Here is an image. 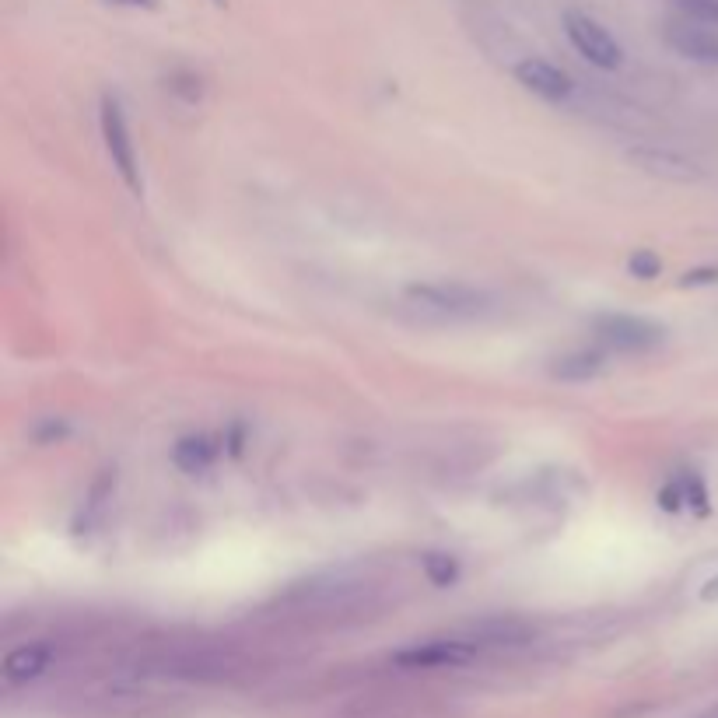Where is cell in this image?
Returning <instances> with one entry per match:
<instances>
[{"label":"cell","mask_w":718,"mask_h":718,"mask_svg":"<svg viewBox=\"0 0 718 718\" xmlns=\"http://www.w3.org/2000/svg\"><path fill=\"white\" fill-rule=\"evenodd\" d=\"M407 302L424 316H435L442 323H470V319H484L494 312V295L484 288H473L463 281H424L410 284Z\"/></svg>","instance_id":"1"},{"label":"cell","mask_w":718,"mask_h":718,"mask_svg":"<svg viewBox=\"0 0 718 718\" xmlns=\"http://www.w3.org/2000/svg\"><path fill=\"white\" fill-rule=\"evenodd\" d=\"M99 127H102V141H106V151L113 158V169L120 172V179L127 183V190L134 197L144 193V179H141V165H137V148L134 137H130L127 116H123V106L106 95L99 106Z\"/></svg>","instance_id":"2"},{"label":"cell","mask_w":718,"mask_h":718,"mask_svg":"<svg viewBox=\"0 0 718 718\" xmlns=\"http://www.w3.org/2000/svg\"><path fill=\"white\" fill-rule=\"evenodd\" d=\"M484 648L470 641L466 634H449V638H428L393 652V666L400 669H459L480 659Z\"/></svg>","instance_id":"3"},{"label":"cell","mask_w":718,"mask_h":718,"mask_svg":"<svg viewBox=\"0 0 718 718\" xmlns=\"http://www.w3.org/2000/svg\"><path fill=\"white\" fill-rule=\"evenodd\" d=\"M564 36L575 46V53L582 60H589L599 71H617L624 67V46L610 36L606 25H599L596 18L582 15V11H564Z\"/></svg>","instance_id":"4"},{"label":"cell","mask_w":718,"mask_h":718,"mask_svg":"<svg viewBox=\"0 0 718 718\" xmlns=\"http://www.w3.org/2000/svg\"><path fill=\"white\" fill-rule=\"evenodd\" d=\"M592 333L603 347L620 354H641V351H655V347L666 340V330L652 319L641 316H624V312H606V316L592 319Z\"/></svg>","instance_id":"5"},{"label":"cell","mask_w":718,"mask_h":718,"mask_svg":"<svg viewBox=\"0 0 718 718\" xmlns=\"http://www.w3.org/2000/svg\"><path fill=\"white\" fill-rule=\"evenodd\" d=\"M515 81H519L526 92H533L536 99L550 102V106H564V102L575 99V78L561 67H554L550 60L540 57H526L515 64Z\"/></svg>","instance_id":"6"},{"label":"cell","mask_w":718,"mask_h":718,"mask_svg":"<svg viewBox=\"0 0 718 718\" xmlns=\"http://www.w3.org/2000/svg\"><path fill=\"white\" fill-rule=\"evenodd\" d=\"M666 43L673 46L683 60H694V64H718V32L708 29L704 22H697V18L666 25Z\"/></svg>","instance_id":"7"},{"label":"cell","mask_w":718,"mask_h":718,"mask_svg":"<svg viewBox=\"0 0 718 718\" xmlns=\"http://www.w3.org/2000/svg\"><path fill=\"white\" fill-rule=\"evenodd\" d=\"M53 666V648L43 641H32V645H18L8 652L4 659V680L8 683H32Z\"/></svg>","instance_id":"8"},{"label":"cell","mask_w":718,"mask_h":718,"mask_svg":"<svg viewBox=\"0 0 718 718\" xmlns=\"http://www.w3.org/2000/svg\"><path fill=\"white\" fill-rule=\"evenodd\" d=\"M221 445L218 438L211 435H183L176 445H172V463H176L179 473H190V477H197V473H207L214 466V459H218Z\"/></svg>","instance_id":"9"},{"label":"cell","mask_w":718,"mask_h":718,"mask_svg":"<svg viewBox=\"0 0 718 718\" xmlns=\"http://www.w3.org/2000/svg\"><path fill=\"white\" fill-rule=\"evenodd\" d=\"M603 372H606V354L589 351V347L557 354V358L550 361V375L561 379V382H592V379H599Z\"/></svg>","instance_id":"10"},{"label":"cell","mask_w":718,"mask_h":718,"mask_svg":"<svg viewBox=\"0 0 718 718\" xmlns=\"http://www.w3.org/2000/svg\"><path fill=\"white\" fill-rule=\"evenodd\" d=\"M463 634L470 641H477L480 648H501V645H519V641H526L529 627L512 617H487L470 624Z\"/></svg>","instance_id":"11"},{"label":"cell","mask_w":718,"mask_h":718,"mask_svg":"<svg viewBox=\"0 0 718 718\" xmlns=\"http://www.w3.org/2000/svg\"><path fill=\"white\" fill-rule=\"evenodd\" d=\"M421 571L435 589H452V585L459 582V575H463L459 561L452 554H445V550H428V554L421 557Z\"/></svg>","instance_id":"12"},{"label":"cell","mask_w":718,"mask_h":718,"mask_svg":"<svg viewBox=\"0 0 718 718\" xmlns=\"http://www.w3.org/2000/svg\"><path fill=\"white\" fill-rule=\"evenodd\" d=\"M673 480L683 494V505L694 508V512H708V491H704V480L697 477V473L683 470V473H676Z\"/></svg>","instance_id":"13"},{"label":"cell","mask_w":718,"mask_h":718,"mask_svg":"<svg viewBox=\"0 0 718 718\" xmlns=\"http://www.w3.org/2000/svg\"><path fill=\"white\" fill-rule=\"evenodd\" d=\"M627 274H631L634 281H655V277L662 274L659 253H652V249H634V253L627 256Z\"/></svg>","instance_id":"14"},{"label":"cell","mask_w":718,"mask_h":718,"mask_svg":"<svg viewBox=\"0 0 718 718\" xmlns=\"http://www.w3.org/2000/svg\"><path fill=\"white\" fill-rule=\"evenodd\" d=\"M680 8L697 22H718V0H680Z\"/></svg>","instance_id":"15"},{"label":"cell","mask_w":718,"mask_h":718,"mask_svg":"<svg viewBox=\"0 0 718 718\" xmlns=\"http://www.w3.org/2000/svg\"><path fill=\"white\" fill-rule=\"evenodd\" d=\"M32 435H36L39 445H53V442H64V438L71 435V428H67L64 421H53V417H50V421L39 424V428L32 431Z\"/></svg>","instance_id":"16"},{"label":"cell","mask_w":718,"mask_h":718,"mask_svg":"<svg viewBox=\"0 0 718 718\" xmlns=\"http://www.w3.org/2000/svg\"><path fill=\"white\" fill-rule=\"evenodd\" d=\"M169 88H172V92H183L186 102H197L200 99V78H197V74H172Z\"/></svg>","instance_id":"17"},{"label":"cell","mask_w":718,"mask_h":718,"mask_svg":"<svg viewBox=\"0 0 718 718\" xmlns=\"http://www.w3.org/2000/svg\"><path fill=\"white\" fill-rule=\"evenodd\" d=\"M718 281V270H694V274L683 277V288H694V284H715Z\"/></svg>","instance_id":"18"},{"label":"cell","mask_w":718,"mask_h":718,"mask_svg":"<svg viewBox=\"0 0 718 718\" xmlns=\"http://www.w3.org/2000/svg\"><path fill=\"white\" fill-rule=\"evenodd\" d=\"M242 438H246V435H242V428H239V424H235V428L228 431V438H225V442H228V452H232V456H239V452H242Z\"/></svg>","instance_id":"19"},{"label":"cell","mask_w":718,"mask_h":718,"mask_svg":"<svg viewBox=\"0 0 718 718\" xmlns=\"http://www.w3.org/2000/svg\"><path fill=\"white\" fill-rule=\"evenodd\" d=\"M113 4H123V8H144V11H155L162 0H113Z\"/></svg>","instance_id":"20"},{"label":"cell","mask_w":718,"mask_h":718,"mask_svg":"<svg viewBox=\"0 0 718 718\" xmlns=\"http://www.w3.org/2000/svg\"><path fill=\"white\" fill-rule=\"evenodd\" d=\"M715 596H718V578L715 582H708V589L701 592V599H715Z\"/></svg>","instance_id":"21"},{"label":"cell","mask_w":718,"mask_h":718,"mask_svg":"<svg viewBox=\"0 0 718 718\" xmlns=\"http://www.w3.org/2000/svg\"><path fill=\"white\" fill-rule=\"evenodd\" d=\"M214 4H218V8H225V0H214Z\"/></svg>","instance_id":"22"}]
</instances>
